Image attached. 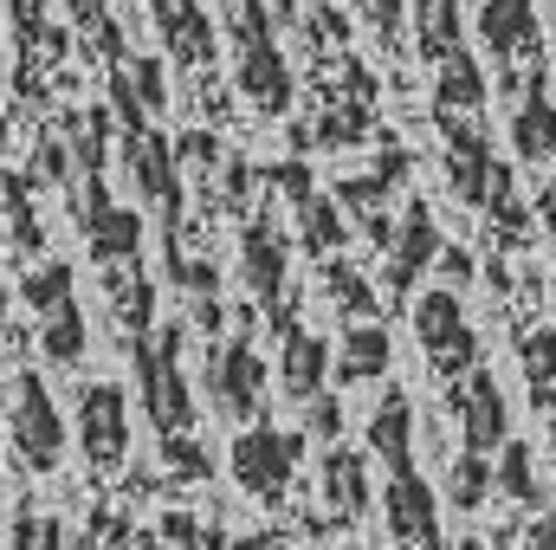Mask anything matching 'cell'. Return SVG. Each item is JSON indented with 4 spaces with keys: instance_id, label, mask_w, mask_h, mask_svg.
I'll return each mask as SVG.
<instances>
[{
    "instance_id": "obj_1",
    "label": "cell",
    "mask_w": 556,
    "mask_h": 550,
    "mask_svg": "<svg viewBox=\"0 0 556 550\" xmlns=\"http://www.w3.org/2000/svg\"><path fill=\"white\" fill-rule=\"evenodd\" d=\"M440 137H446V188H453V201L492 214L518 240L525 234V214H518V195H511V168L492 155V137L466 111H440Z\"/></svg>"
},
{
    "instance_id": "obj_2",
    "label": "cell",
    "mask_w": 556,
    "mask_h": 550,
    "mask_svg": "<svg viewBox=\"0 0 556 550\" xmlns=\"http://www.w3.org/2000/svg\"><path fill=\"white\" fill-rule=\"evenodd\" d=\"M278 20L273 0H233L227 33H233V85L253 98L260 117H285L291 111V65L278 46Z\"/></svg>"
},
{
    "instance_id": "obj_3",
    "label": "cell",
    "mask_w": 556,
    "mask_h": 550,
    "mask_svg": "<svg viewBox=\"0 0 556 550\" xmlns=\"http://www.w3.org/2000/svg\"><path fill=\"white\" fill-rule=\"evenodd\" d=\"M130 363H137V402L149 414L155 434H194V396H188V376H181V324H155L149 337L130 343Z\"/></svg>"
},
{
    "instance_id": "obj_4",
    "label": "cell",
    "mask_w": 556,
    "mask_h": 550,
    "mask_svg": "<svg viewBox=\"0 0 556 550\" xmlns=\"http://www.w3.org/2000/svg\"><path fill=\"white\" fill-rule=\"evenodd\" d=\"M472 33L485 39L505 91H525L531 78H544V13H538V0H479Z\"/></svg>"
},
{
    "instance_id": "obj_5",
    "label": "cell",
    "mask_w": 556,
    "mask_h": 550,
    "mask_svg": "<svg viewBox=\"0 0 556 550\" xmlns=\"http://www.w3.org/2000/svg\"><path fill=\"white\" fill-rule=\"evenodd\" d=\"M7 447L26 473H59L65 447H72V427L52 402L46 376L33 370H13V396H7Z\"/></svg>"
},
{
    "instance_id": "obj_6",
    "label": "cell",
    "mask_w": 556,
    "mask_h": 550,
    "mask_svg": "<svg viewBox=\"0 0 556 550\" xmlns=\"http://www.w3.org/2000/svg\"><path fill=\"white\" fill-rule=\"evenodd\" d=\"M298 460H304V427H273V421H253L233 434V486L253 492L260 505H285L291 499V479H298Z\"/></svg>"
},
{
    "instance_id": "obj_7",
    "label": "cell",
    "mask_w": 556,
    "mask_h": 550,
    "mask_svg": "<svg viewBox=\"0 0 556 550\" xmlns=\"http://www.w3.org/2000/svg\"><path fill=\"white\" fill-rule=\"evenodd\" d=\"M415 337L433 383H459L466 370H479V330L466 324V304L453 285H433L415 298Z\"/></svg>"
},
{
    "instance_id": "obj_8",
    "label": "cell",
    "mask_w": 556,
    "mask_h": 550,
    "mask_svg": "<svg viewBox=\"0 0 556 550\" xmlns=\"http://www.w3.org/2000/svg\"><path fill=\"white\" fill-rule=\"evenodd\" d=\"M240 278H247L253 304L266 311L273 337L298 330V317H291V291H285V234H278L266 214H253V221L240 227Z\"/></svg>"
},
{
    "instance_id": "obj_9",
    "label": "cell",
    "mask_w": 556,
    "mask_h": 550,
    "mask_svg": "<svg viewBox=\"0 0 556 550\" xmlns=\"http://www.w3.org/2000/svg\"><path fill=\"white\" fill-rule=\"evenodd\" d=\"M207 396L220 421H266V396H273V370L260 363V350L247 337L233 343H214V363H207Z\"/></svg>"
},
{
    "instance_id": "obj_10",
    "label": "cell",
    "mask_w": 556,
    "mask_h": 550,
    "mask_svg": "<svg viewBox=\"0 0 556 550\" xmlns=\"http://www.w3.org/2000/svg\"><path fill=\"white\" fill-rule=\"evenodd\" d=\"M78 227H85V247L98 266H137L142 260V214L124 208L104 175H85V208H78Z\"/></svg>"
},
{
    "instance_id": "obj_11",
    "label": "cell",
    "mask_w": 556,
    "mask_h": 550,
    "mask_svg": "<svg viewBox=\"0 0 556 550\" xmlns=\"http://www.w3.org/2000/svg\"><path fill=\"white\" fill-rule=\"evenodd\" d=\"M124 162H130L137 195L162 214V227H181V155H175V142L137 124V130H124Z\"/></svg>"
},
{
    "instance_id": "obj_12",
    "label": "cell",
    "mask_w": 556,
    "mask_h": 550,
    "mask_svg": "<svg viewBox=\"0 0 556 550\" xmlns=\"http://www.w3.org/2000/svg\"><path fill=\"white\" fill-rule=\"evenodd\" d=\"M78 453L98 473H111V466L130 460V396L117 383H91L78 396Z\"/></svg>"
},
{
    "instance_id": "obj_13",
    "label": "cell",
    "mask_w": 556,
    "mask_h": 550,
    "mask_svg": "<svg viewBox=\"0 0 556 550\" xmlns=\"http://www.w3.org/2000/svg\"><path fill=\"white\" fill-rule=\"evenodd\" d=\"M382 512H389L395 550H446V538H440V492L420 479V466H395L389 473Z\"/></svg>"
},
{
    "instance_id": "obj_14",
    "label": "cell",
    "mask_w": 556,
    "mask_h": 550,
    "mask_svg": "<svg viewBox=\"0 0 556 550\" xmlns=\"http://www.w3.org/2000/svg\"><path fill=\"white\" fill-rule=\"evenodd\" d=\"M446 409L459 421V440L466 447H505L511 440V402H505V389L485 376V370H466L459 383H446Z\"/></svg>"
},
{
    "instance_id": "obj_15",
    "label": "cell",
    "mask_w": 556,
    "mask_h": 550,
    "mask_svg": "<svg viewBox=\"0 0 556 550\" xmlns=\"http://www.w3.org/2000/svg\"><path fill=\"white\" fill-rule=\"evenodd\" d=\"M446 253L440 240V221L427 214V201H408V214L395 221V240H389V298H408L415 278Z\"/></svg>"
},
{
    "instance_id": "obj_16",
    "label": "cell",
    "mask_w": 556,
    "mask_h": 550,
    "mask_svg": "<svg viewBox=\"0 0 556 550\" xmlns=\"http://www.w3.org/2000/svg\"><path fill=\"white\" fill-rule=\"evenodd\" d=\"M330 370H337L330 337H317V330H304V324L278 337V389H285V402H317Z\"/></svg>"
},
{
    "instance_id": "obj_17",
    "label": "cell",
    "mask_w": 556,
    "mask_h": 550,
    "mask_svg": "<svg viewBox=\"0 0 556 550\" xmlns=\"http://www.w3.org/2000/svg\"><path fill=\"white\" fill-rule=\"evenodd\" d=\"M317 486H324V505H330L343 525L369 518V505H376L369 453H356V447H337V440H330V453H324V466H317Z\"/></svg>"
},
{
    "instance_id": "obj_18",
    "label": "cell",
    "mask_w": 556,
    "mask_h": 550,
    "mask_svg": "<svg viewBox=\"0 0 556 550\" xmlns=\"http://www.w3.org/2000/svg\"><path fill=\"white\" fill-rule=\"evenodd\" d=\"M511 149L531 168L556 162V104H551V91H544V78H531L518 91V104H511Z\"/></svg>"
},
{
    "instance_id": "obj_19",
    "label": "cell",
    "mask_w": 556,
    "mask_h": 550,
    "mask_svg": "<svg viewBox=\"0 0 556 550\" xmlns=\"http://www.w3.org/2000/svg\"><path fill=\"white\" fill-rule=\"evenodd\" d=\"M155 33L168 39V52H181L188 65H214V20L201 0H149Z\"/></svg>"
},
{
    "instance_id": "obj_20",
    "label": "cell",
    "mask_w": 556,
    "mask_h": 550,
    "mask_svg": "<svg viewBox=\"0 0 556 550\" xmlns=\"http://www.w3.org/2000/svg\"><path fill=\"white\" fill-rule=\"evenodd\" d=\"M369 453L395 473V466H415V402L408 389H389L376 414H369Z\"/></svg>"
},
{
    "instance_id": "obj_21",
    "label": "cell",
    "mask_w": 556,
    "mask_h": 550,
    "mask_svg": "<svg viewBox=\"0 0 556 550\" xmlns=\"http://www.w3.org/2000/svg\"><path fill=\"white\" fill-rule=\"evenodd\" d=\"M389 363H395L389 330L376 317H356L337 343V383H376V376H389Z\"/></svg>"
},
{
    "instance_id": "obj_22",
    "label": "cell",
    "mask_w": 556,
    "mask_h": 550,
    "mask_svg": "<svg viewBox=\"0 0 556 550\" xmlns=\"http://www.w3.org/2000/svg\"><path fill=\"white\" fill-rule=\"evenodd\" d=\"M485 98H492V78L472 52H453V59L433 65V111H466L472 117V111H485Z\"/></svg>"
},
{
    "instance_id": "obj_23",
    "label": "cell",
    "mask_w": 556,
    "mask_h": 550,
    "mask_svg": "<svg viewBox=\"0 0 556 550\" xmlns=\"http://www.w3.org/2000/svg\"><path fill=\"white\" fill-rule=\"evenodd\" d=\"M415 46L427 65L466 52V0H415Z\"/></svg>"
},
{
    "instance_id": "obj_24",
    "label": "cell",
    "mask_w": 556,
    "mask_h": 550,
    "mask_svg": "<svg viewBox=\"0 0 556 550\" xmlns=\"http://www.w3.org/2000/svg\"><path fill=\"white\" fill-rule=\"evenodd\" d=\"M291 214H298V240H304V253H311V260H337V247L350 240V208H343L337 195L317 188V195L298 201Z\"/></svg>"
},
{
    "instance_id": "obj_25",
    "label": "cell",
    "mask_w": 556,
    "mask_h": 550,
    "mask_svg": "<svg viewBox=\"0 0 556 550\" xmlns=\"http://www.w3.org/2000/svg\"><path fill=\"white\" fill-rule=\"evenodd\" d=\"M492 486H498V466H492V453L485 447H459L453 453V466H446V505L453 512H479L485 499H492Z\"/></svg>"
},
{
    "instance_id": "obj_26",
    "label": "cell",
    "mask_w": 556,
    "mask_h": 550,
    "mask_svg": "<svg viewBox=\"0 0 556 550\" xmlns=\"http://www.w3.org/2000/svg\"><path fill=\"white\" fill-rule=\"evenodd\" d=\"M518 363H525V389H531V409L556 421V324H538V330L518 343Z\"/></svg>"
},
{
    "instance_id": "obj_27",
    "label": "cell",
    "mask_w": 556,
    "mask_h": 550,
    "mask_svg": "<svg viewBox=\"0 0 556 550\" xmlns=\"http://www.w3.org/2000/svg\"><path fill=\"white\" fill-rule=\"evenodd\" d=\"M498 492L525 512H544V479H538V447L531 440H505L498 447Z\"/></svg>"
},
{
    "instance_id": "obj_28",
    "label": "cell",
    "mask_w": 556,
    "mask_h": 550,
    "mask_svg": "<svg viewBox=\"0 0 556 550\" xmlns=\"http://www.w3.org/2000/svg\"><path fill=\"white\" fill-rule=\"evenodd\" d=\"M20 298H26V311H39V317H52V311L78 304V266H65V260H46V266L20 273Z\"/></svg>"
},
{
    "instance_id": "obj_29",
    "label": "cell",
    "mask_w": 556,
    "mask_h": 550,
    "mask_svg": "<svg viewBox=\"0 0 556 550\" xmlns=\"http://www.w3.org/2000/svg\"><path fill=\"white\" fill-rule=\"evenodd\" d=\"M85 343H91V330H85V311H78V304H65V311L39 317V357H46L52 370H78Z\"/></svg>"
},
{
    "instance_id": "obj_30",
    "label": "cell",
    "mask_w": 556,
    "mask_h": 550,
    "mask_svg": "<svg viewBox=\"0 0 556 550\" xmlns=\"http://www.w3.org/2000/svg\"><path fill=\"white\" fill-rule=\"evenodd\" d=\"M317 273H324V278H317V285H324V298H330V304H337L343 317H376V311H382L376 285L356 273L350 260H317Z\"/></svg>"
},
{
    "instance_id": "obj_31",
    "label": "cell",
    "mask_w": 556,
    "mask_h": 550,
    "mask_svg": "<svg viewBox=\"0 0 556 550\" xmlns=\"http://www.w3.org/2000/svg\"><path fill=\"white\" fill-rule=\"evenodd\" d=\"M0 195H7V247H13V253H39L46 227H39V214H33V201H26V168H7Z\"/></svg>"
},
{
    "instance_id": "obj_32",
    "label": "cell",
    "mask_w": 556,
    "mask_h": 550,
    "mask_svg": "<svg viewBox=\"0 0 556 550\" xmlns=\"http://www.w3.org/2000/svg\"><path fill=\"white\" fill-rule=\"evenodd\" d=\"M162 466H168L181 486H201V479H214V453L201 447V434H162Z\"/></svg>"
},
{
    "instance_id": "obj_33",
    "label": "cell",
    "mask_w": 556,
    "mask_h": 550,
    "mask_svg": "<svg viewBox=\"0 0 556 550\" xmlns=\"http://www.w3.org/2000/svg\"><path fill=\"white\" fill-rule=\"evenodd\" d=\"M111 124H117V111H85V117H78V130H72V155H78V168H85V175H104V142H111Z\"/></svg>"
},
{
    "instance_id": "obj_34",
    "label": "cell",
    "mask_w": 556,
    "mask_h": 550,
    "mask_svg": "<svg viewBox=\"0 0 556 550\" xmlns=\"http://www.w3.org/2000/svg\"><path fill=\"white\" fill-rule=\"evenodd\" d=\"M124 78H130V91L142 98L149 117L168 111V65H162V59H124Z\"/></svg>"
},
{
    "instance_id": "obj_35",
    "label": "cell",
    "mask_w": 556,
    "mask_h": 550,
    "mask_svg": "<svg viewBox=\"0 0 556 550\" xmlns=\"http://www.w3.org/2000/svg\"><path fill=\"white\" fill-rule=\"evenodd\" d=\"M7 550H65V525H52V518H39V512H13Z\"/></svg>"
},
{
    "instance_id": "obj_36",
    "label": "cell",
    "mask_w": 556,
    "mask_h": 550,
    "mask_svg": "<svg viewBox=\"0 0 556 550\" xmlns=\"http://www.w3.org/2000/svg\"><path fill=\"white\" fill-rule=\"evenodd\" d=\"M266 188H273L285 208H298V201L317 195V175H311V162H273V168H266Z\"/></svg>"
},
{
    "instance_id": "obj_37",
    "label": "cell",
    "mask_w": 556,
    "mask_h": 550,
    "mask_svg": "<svg viewBox=\"0 0 556 550\" xmlns=\"http://www.w3.org/2000/svg\"><path fill=\"white\" fill-rule=\"evenodd\" d=\"M356 7H363V20L376 26V39H382V46H402V26L415 20V7H408V0H356Z\"/></svg>"
},
{
    "instance_id": "obj_38",
    "label": "cell",
    "mask_w": 556,
    "mask_h": 550,
    "mask_svg": "<svg viewBox=\"0 0 556 550\" xmlns=\"http://www.w3.org/2000/svg\"><path fill=\"white\" fill-rule=\"evenodd\" d=\"M175 155H181V168H194V175H207V168L220 162V142L207 137V130H181V137H175Z\"/></svg>"
},
{
    "instance_id": "obj_39",
    "label": "cell",
    "mask_w": 556,
    "mask_h": 550,
    "mask_svg": "<svg viewBox=\"0 0 556 550\" xmlns=\"http://www.w3.org/2000/svg\"><path fill=\"white\" fill-rule=\"evenodd\" d=\"M337 427H343V409H337L330 396L304 402V434H317V440H337Z\"/></svg>"
},
{
    "instance_id": "obj_40",
    "label": "cell",
    "mask_w": 556,
    "mask_h": 550,
    "mask_svg": "<svg viewBox=\"0 0 556 550\" xmlns=\"http://www.w3.org/2000/svg\"><path fill=\"white\" fill-rule=\"evenodd\" d=\"M7 13H13V33L20 39H39L46 33V0H7Z\"/></svg>"
},
{
    "instance_id": "obj_41",
    "label": "cell",
    "mask_w": 556,
    "mask_h": 550,
    "mask_svg": "<svg viewBox=\"0 0 556 550\" xmlns=\"http://www.w3.org/2000/svg\"><path fill=\"white\" fill-rule=\"evenodd\" d=\"M518 550H556V505H544V512L525 525V545Z\"/></svg>"
},
{
    "instance_id": "obj_42",
    "label": "cell",
    "mask_w": 556,
    "mask_h": 550,
    "mask_svg": "<svg viewBox=\"0 0 556 550\" xmlns=\"http://www.w3.org/2000/svg\"><path fill=\"white\" fill-rule=\"evenodd\" d=\"M33 175H39V182H65V149H59V142H39Z\"/></svg>"
},
{
    "instance_id": "obj_43",
    "label": "cell",
    "mask_w": 556,
    "mask_h": 550,
    "mask_svg": "<svg viewBox=\"0 0 556 550\" xmlns=\"http://www.w3.org/2000/svg\"><path fill=\"white\" fill-rule=\"evenodd\" d=\"M111 550H168V538H162V532H117Z\"/></svg>"
},
{
    "instance_id": "obj_44",
    "label": "cell",
    "mask_w": 556,
    "mask_h": 550,
    "mask_svg": "<svg viewBox=\"0 0 556 550\" xmlns=\"http://www.w3.org/2000/svg\"><path fill=\"white\" fill-rule=\"evenodd\" d=\"M440 266H446V285H453V291H459V285L472 278V260H466L459 247H446V253H440Z\"/></svg>"
},
{
    "instance_id": "obj_45",
    "label": "cell",
    "mask_w": 556,
    "mask_h": 550,
    "mask_svg": "<svg viewBox=\"0 0 556 550\" xmlns=\"http://www.w3.org/2000/svg\"><path fill=\"white\" fill-rule=\"evenodd\" d=\"M538 221H544V234H551V247H556V175L538 188Z\"/></svg>"
},
{
    "instance_id": "obj_46",
    "label": "cell",
    "mask_w": 556,
    "mask_h": 550,
    "mask_svg": "<svg viewBox=\"0 0 556 550\" xmlns=\"http://www.w3.org/2000/svg\"><path fill=\"white\" fill-rule=\"evenodd\" d=\"M273 13L285 20V26H291V20H298V0H273Z\"/></svg>"
},
{
    "instance_id": "obj_47",
    "label": "cell",
    "mask_w": 556,
    "mask_h": 550,
    "mask_svg": "<svg viewBox=\"0 0 556 550\" xmlns=\"http://www.w3.org/2000/svg\"><path fill=\"white\" fill-rule=\"evenodd\" d=\"M551 447H556V427H551Z\"/></svg>"
},
{
    "instance_id": "obj_48",
    "label": "cell",
    "mask_w": 556,
    "mask_h": 550,
    "mask_svg": "<svg viewBox=\"0 0 556 550\" xmlns=\"http://www.w3.org/2000/svg\"><path fill=\"white\" fill-rule=\"evenodd\" d=\"M311 550H317V545H311Z\"/></svg>"
}]
</instances>
